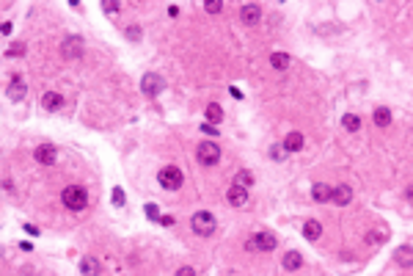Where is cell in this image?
<instances>
[{"mask_svg":"<svg viewBox=\"0 0 413 276\" xmlns=\"http://www.w3.org/2000/svg\"><path fill=\"white\" fill-rule=\"evenodd\" d=\"M157 182H160V188H165V190H177V188H182V172H179L177 166H165V169H160V174H157Z\"/></svg>","mask_w":413,"mask_h":276,"instance_id":"cell-2","label":"cell"},{"mask_svg":"<svg viewBox=\"0 0 413 276\" xmlns=\"http://www.w3.org/2000/svg\"><path fill=\"white\" fill-rule=\"evenodd\" d=\"M113 205H116V207L124 205V190H121V188H113Z\"/></svg>","mask_w":413,"mask_h":276,"instance_id":"cell-27","label":"cell"},{"mask_svg":"<svg viewBox=\"0 0 413 276\" xmlns=\"http://www.w3.org/2000/svg\"><path fill=\"white\" fill-rule=\"evenodd\" d=\"M160 224H163V226H174V216H163Z\"/></svg>","mask_w":413,"mask_h":276,"instance_id":"cell-34","label":"cell"},{"mask_svg":"<svg viewBox=\"0 0 413 276\" xmlns=\"http://www.w3.org/2000/svg\"><path fill=\"white\" fill-rule=\"evenodd\" d=\"M405 196H408V202H413V185H411L408 190H405Z\"/></svg>","mask_w":413,"mask_h":276,"instance_id":"cell-37","label":"cell"},{"mask_svg":"<svg viewBox=\"0 0 413 276\" xmlns=\"http://www.w3.org/2000/svg\"><path fill=\"white\" fill-rule=\"evenodd\" d=\"M342 124H345V130H350V133H355V130L361 127V119H358L355 113H347L345 119H342Z\"/></svg>","mask_w":413,"mask_h":276,"instance_id":"cell-23","label":"cell"},{"mask_svg":"<svg viewBox=\"0 0 413 276\" xmlns=\"http://www.w3.org/2000/svg\"><path fill=\"white\" fill-rule=\"evenodd\" d=\"M300 265H303V257H300L297 251H289V254H284V268H287V271H297Z\"/></svg>","mask_w":413,"mask_h":276,"instance_id":"cell-17","label":"cell"},{"mask_svg":"<svg viewBox=\"0 0 413 276\" xmlns=\"http://www.w3.org/2000/svg\"><path fill=\"white\" fill-rule=\"evenodd\" d=\"M25 232H28V235H39V229H36L33 224H25Z\"/></svg>","mask_w":413,"mask_h":276,"instance_id":"cell-35","label":"cell"},{"mask_svg":"<svg viewBox=\"0 0 413 276\" xmlns=\"http://www.w3.org/2000/svg\"><path fill=\"white\" fill-rule=\"evenodd\" d=\"M240 17H243L245 25H256V22L262 19V9H259V6H253V3H248V6H243Z\"/></svg>","mask_w":413,"mask_h":276,"instance_id":"cell-10","label":"cell"},{"mask_svg":"<svg viewBox=\"0 0 413 276\" xmlns=\"http://www.w3.org/2000/svg\"><path fill=\"white\" fill-rule=\"evenodd\" d=\"M144 210H146V216H149V218H152V221H160V207H157V205H146L144 207Z\"/></svg>","mask_w":413,"mask_h":276,"instance_id":"cell-25","label":"cell"},{"mask_svg":"<svg viewBox=\"0 0 413 276\" xmlns=\"http://www.w3.org/2000/svg\"><path fill=\"white\" fill-rule=\"evenodd\" d=\"M270 64H273L276 69H287L289 67V55L287 52H273V55H270Z\"/></svg>","mask_w":413,"mask_h":276,"instance_id":"cell-21","label":"cell"},{"mask_svg":"<svg viewBox=\"0 0 413 276\" xmlns=\"http://www.w3.org/2000/svg\"><path fill=\"white\" fill-rule=\"evenodd\" d=\"M9 97H11V100H22V97H25V83H22V78H19V75H14V80H11Z\"/></svg>","mask_w":413,"mask_h":276,"instance_id":"cell-15","label":"cell"},{"mask_svg":"<svg viewBox=\"0 0 413 276\" xmlns=\"http://www.w3.org/2000/svg\"><path fill=\"white\" fill-rule=\"evenodd\" d=\"M190 224H193V232H198L201 238H207V235L215 232V216H212V213H207V210L196 213V216L190 218Z\"/></svg>","mask_w":413,"mask_h":276,"instance_id":"cell-4","label":"cell"},{"mask_svg":"<svg viewBox=\"0 0 413 276\" xmlns=\"http://www.w3.org/2000/svg\"><path fill=\"white\" fill-rule=\"evenodd\" d=\"M270 155H273V157H284V155H287V149H284V147H273V149H270Z\"/></svg>","mask_w":413,"mask_h":276,"instance_id":"cell-31","label":"cell"},{"mask_svg":"<svg viewBox=\"0 0 413 276\" xmlns=\"http://www.w3.org/2000/svg\"><path fill=\"white\" fill-rule=\"evenodd\" d=\"M251 182H253L251 172H237V177H234V185H240V188H251Z\"/></svg>","mask_w":413,"mask_h":276,"instance_id":"cell-24","label":"cell"},{"mask_svg":"<svg viewBox=\"0 0 413 276\" xmlns=\"http://www.w3.org/2000/svg\"><path fill=\"white\" fill-rule=\"evenodd\" d=\"M0 31H3V34L9 36V34H11V22H3V25H0Z\"/></svg>","mask_w":413,"mask_h":276,"instance_id":"cell-36","label":"cell"},{"mask_svg":"<svg viewBox=\"0 0 413 276\" xmlns=\"http://www.w3.org/2000/svg\"><path fill=\"white\" fill-rule=\"evenodd\" d=\"M64 205H66L69 210L80 213V210H85V205H88V196H85V190L80 188V185H69V188H64Z\"/></svg>","mask_w":413,"mask_h":276,"instance_id":"cell-1","label":"cell"},{"mask_svg":"<svg viewBox=\"0 0 413 276\" xmlns=\"http://www.w3.org/2000/svg\"><path fill=\"white\" fill-rule=\"evenodd\" d=\"M312 196H314V202L325 205V202H330V199H333V188H330V185H325V182H317V185L312 188Z\"/></svg>","mask_w":413,"mask_h":276,"instance_id":"cell-11","label":"cell"},{"mask_svg":"<svg viewBox=\"0 0 413 276\" xmlns=\"http://www.w3.org/2000/svg\"><path fill=\"white\" fill-rule=\"evenodd\" d=\"M196 157H198V163L201 166H215L220 160V147L215 144V141H204V144H198Z\"/></svg>","mask_w":413,"mask_h":276,"instance_id":"cell-3","label":"cell"},{"mask_svg":"<svg viewBox=\"0 0 413 276\" xmlns=\"http://www.w3.org/2000/svg\"><path fill=\"white\" fill-rule=\"evenodd\" d=\"M61 52H64L66 58H77V55H83V39H80V36H69V39H64Z\"/></svg>","mask_w":413,"mask_h":276,"instance_id":"cell-5","label":"cell"},{"mask_svg":"<svg viewBox=\"0 0 413 276\" xmlns=\"http://www.w3.org/2000/svg\"><path fill=\"white\" fill-rule=\"evenodd\" d=\"M303 144H306L303 133H289V136L284 138V149H287V152H300Z\"/></svg>","mask_w":413,"mask_h":276,"instance_id":"cell-12","label":"cell"},{"mask_svg":"<svg viewBox=\"0 0 413 276\" xmlns=\"http://www.w3.org/2000/svg\"><path fill=\"white\" fill-rule=\"evenodd\" d=\"M226 199H229V205H231V207H243L245 202H248V188L231 185V188H229V193H226Z\"/></svg>","mask_w":413,"mask_h":276,"instance_id":"cell-8","label":"cell"},{"mask_svg":"<svg viewBox=\"0 0 413 276\" xmlns=\"http://www.w3.org/2000/svg\"><path fill=\"white\" fill-rule=\"evenodd\" d=\"M33 157H36L42 166H52V163H55V147H52V144H42V147L36 149Z\"/></svg>","mask_w":413,"mask_h":276,"instance_id":"cell-9","label":"cell"},{"mask_svg":"<svg viewBox=\"0 0 413 276\" xmlns=\"http://www.w3.org/2000/svg\"><path fill=\"white\" fill-rule=\"evenodd\" d=\"M22 52H25V44H14V47L6 50V55H22Z\"/></svg>","mask_w":413,"mask_h":276,"instance_id":"cell-29","label":"cell"},{"mask_svg":"<svg viewBox=\"0 0 413 276\" xmlns=\"http://www.w3.org/2000/svg\"><path fill=\"white\" fill-rule=\"evenodd\" d=\"M127 36H130L132 42H138V39H141V28H130V31H127Z\"/></svg>","mask_w":413,"mask_h":276,"instance_id":"cell-30","label":"cell"},{"mask_svg":"<svg viewBox=\"0 0 413 276\" xmlns=\"http://www.w3.org/2000/svg\"><path fill=\"white\" fill-rule=\"evenodd\" d=\"M102 9L108 11V14H116V11H118V3H113V0H105V3H102Z\"/></svg>","mask_w":413,"mask_h":276,"instance_id":"cell-28","label":"cell"},{"mask_svg":"<svg viewBox=\"0 0 413 276\" xmlns=\"http://www.w3.org/2000/svg\"><path fill=\"white\" fill-rule=\"evenodd\" d=\"M201 130L207 136H218V127H212V124H201Z\"/></svg>","mask_w":413,"mask_h":276,"instance_id":"cell-32","label":"cell"},{"mask_svg":"<svg viewBox=\"0 0 413 276\" xmlns=\"http://www.w3.org/2000/svg\"><path fill=\"white\" fill-rule=\"evenodd\" d=\"M251 249H259V251H273L276 249V235L273 232H256L251 243H248Z\"/></svg>","mask_w":413,"mask_h":276,"instance_id":"cell-6","label":"cell"},{"mask_svg":"<svg viewBox=\"0 0 413 276\" xmlns=\"http://www.w3.org/2000/svg\"><path fill=\"white\" fill-rule=\"evenodd\" d=\"M61 103H64V100H61V94H55V91H47V94L42 97V105L47 111H58Z\"/></svg>","mask_w":413,"mask_h":276,"instance_id":"cell-16","label":"cell"},{"mask_svg":"<svg viewBox=\"0 0 413 276\" xmlns=\"http://www.w3.org/2000/svg\"><path fill=\"white\" fill-rule=\"evenodd\" d=\"M80 271H83V276H99L102 265H99V259H97V257H83Z\"/></svg>","mask_w":413,"mask_h":276,"instance_id":"cell-13","label":"cell"},{"mask_svg":"<svg viewBox=\"0 0 413 276\" xmlns=\"http://www.w3.org/2000/svg\"><path fill=\"white\" fill-rule=\"evenodd\" d=\"M141 91L149 94V97L160 94V91H163V78H160V75H146V78L141 80Z\"/></svg>","mask_w":413,"mask_h":276,"instance_id":"cell-7","label":"cell"},{"mask_svg":"<svg viewBox=\"0 0 413 276\" xmlns=\"http://www.w3.org/2000/svg\"><path fill=\"white\" fill-rule=\"evenodd\" d=\"M207 119H210V121H220V119H223V108H220L218 103H210V105H207Z\"/></svg>","mask_w":413,"mask_h":276,"instance_id":"cell-22","label":"cell"},{"mask_svg":"<svg viewBox=\"0 0 413 276\" xmlns=\"http://www.w3.org/2000/svg\"><path fill=\"white\" fill-rule=\"evenodd\" d=\"M320 232H322L320 221H306V224H303V235L309 238V241H317V238H320Z\"/></svg>","mask_w":413,"mask_h":276,"instance_id":"cell-19","label":"cell"},{"mask_svg":"<svg viewBox=\"0 0 413 276\" xmlns=\"http://www.w3.org/2000/svg\"><path fill=\"white\" fill-rule=\"evenodd\" d=\"M204 9L210 11V14H218V11L223 9V3H220V0H210V3H204Z\"/></svg>","mask_w":413,"mask_h":276,"instance_id":"cell-26","label":"cell"},{"mask_svg":"<svg viewBox=\"0 0 413 276\" xmlns=\"http://www.w3.org/2000/svg\"><path fill=\"white\" fill-rule=\"evenodd\" d=\"M375 124H378V127H388V124H391V111H388V108H378V111H375Z\"/></svg>","mask_w":413,"mask_h":276,"instance_id":"cell-20","label":"cell"},{"mask_svg":"<svg viewBox=\"0 0 413 276\" xmlns=\"http://www.w3.org/2000/svg\"><path fill=\"white\" fill-rule=\"evenodd\" d=\"M177 276H196V271H193V268H179Z\"/></svg>","mask_w":413,"mask_h":276,"instance_id":"cell-33","label":"cell"},{"mask_svg":"<svg viewBox=\"0 0 413 276\" xmlns=\"http://www.w3.org/2000/svg\"><path fill=\"white\" fill-rule=\"evenodd\" d=\"M350 199H353V188L350 185H336L333 188V202L336 205H350Z\"/></svg>","mask_w":413,"mask_h":276,"instance_id":"cell-14","label":"cell"},{"mask_svg":"<svg viewBox=\"0 0 413 276\" xmlns=\"http://www.w3.org/2000/svg\"><path fill=\"white\" fill-rule=\"evenodd\" d=\"M394 259L399 262V265H413V249H408V246H402V249H396V254H394Z\"/></svg>","mask_w":413,"mask_h":276,"instance_id":"cell-18","label":"cell"}]
</instances>
